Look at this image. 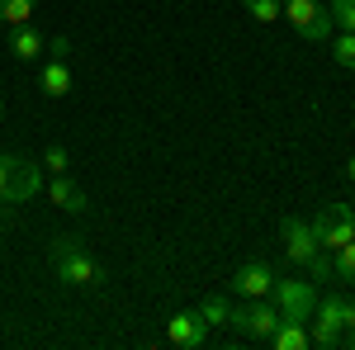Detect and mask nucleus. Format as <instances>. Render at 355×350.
I'll list each match as a JSON object with an SVG mask.
<instances>
[{"mask_svg":"<svg viewBox=\"0 0 355 350\" xmlns=\"http://www.w3.org/2000/svg\"><path fill=\"white\" fill-rule=\"evenodd\" d=\"M275 350H308L313 346V336H308V322H279L270 336Z\"/></svg>","mask_w":355,"mask_h":350,"instance_id":"obj_14","label":"nucleus"},{"mask_svg":"<svg viewBox=\"0 0 355 350\" xmlns=\"http://www.w3.org/2000/svg\"><path fill=\"white\" fill-rule=\"evenodd\" d=\"M33 19V0H0V24L5 28H19Z\"/></svg>","mask_w":355,"mask_h":350,"instance_id":"obj_16","label":"nucleus"},{"mask_svg":"<svg viewBox=\"0 0 355 350\" xmlns=\"http://www.w3.org/2000/svg\"><path fill=\"white\" fill-rule=\"evenodd\" d=\"M246 15L251 19H261V24H275V19H284V0H242Z\"/></svg>","mask_w":355,"mask_h":350,"instance_id":"obj_18","label":"nucleus"},{"mask_svg":"<svg viewBox=\"0 0 355 350\" xmlns=\"http://www.w3.org/2000/svg\"><path fill=\"white\" fill-rule=\"evenodd\" d=\"M43 185L38 166L24 157H0V204H28Z\"/></svg>","mask_w":355,"mask_h":350,"instance_id":"obj_3","label":"nucleus"},{"mask_svg":"<svg viewBox=\"0 0 355 350\" xmlns=\"http://www.w3.org/2000/svg\"><path fill=\"white\" fill-rule=\"evenodd\" d=\"M341 346H355V326H346V341H341Z\"/></svg>","mask_w":355,"mask_h":350,"instance_id":"obj_23","label":"nucleus"},{"mask_svg":"<svg viewBox=\"0 0 355 350\" xmlns=\"http://www.w3.org/2000/svg\"><path fill=\"white\" fill-rule=\"evenodd\" d=\"M227 289L237 298H270V289H275V270L266 265V261H246L232 279H227Z\"/></svg>","mask_w":355,"mask_h":350,"instance_id":"obj_10","label":"nucleus"},{"mask_svg":"<svg viewBox=\"0 0 355 350\" xmlns=\"http://www.w3.org/2000/svg\"><path fill=\"white\" fill-rule=\"evenodd\" d=\"M308 336L318 350H336L346 341V322H341V298H318V313L308 317Z\"/></svg>","mask_w":355,"mask_h":350,"instance_id":"obj_8","label":"nucleus"},{"mask_svg":"<svg viewBox=\"0 0 355 350\" xmlns=\"http://www.w3.org/2000/svg\"><path fill=\"white\" fill-rule=\"evenodd\" d=\"M53 270L62 284H76V289H95L105 284V265L85 251V242L76 237H53Z\"/></svg>","mask_w":355,"mask_h":350,"instance_id":"obj_1","label":"nucleus"},{"mask_svg":"<svg viewBox=\"0 0 355 350\" xmlns=\"http://www.w3.org/2000/svg\"><path fill=\"white\" fill-rule=\"evenodd\" d=\"M199 317H204L209 326H227V322H232V303H227L223 294L204 298V303H199Z\"/></svg>","mask_w":355,"mask_h":350,"instance_id":"obj_15","label":"nucleus"},{"mask_svg":"<svg viewBox=\"0 0 355 350\" xmlns=\"http://www.w3.org/2000/svg\"><path fill=\"white\" fill-rule=\"evenodd\" d=\"M308 222H313V232H318L322 251H341V246L355 237V209H351V204H322L318 218H308Z\"/></svg>","mask_w":355,"mask_h":350,"instance_id":"obj_5","label":"nucleus"},{"mask_svg":"<svg viewBox=\"0 0 355 350\" xmlns=\"http://www.w3.org/2000/svg\"><path fill=\"white\" fill-rule=\"evenodd\" d=\"M48 199H53L57 209H67V213H85L90 204H85V189L76 180H67V175H53L48 180Z\"/></svg>","mask_w":355,"mask_h":350,"instance_id":"obj_12","label":"nucleus"},{"mask_svg":"<svg viewBox=\"0 0 355 350\" xmlns=\"http://www.w3.org/2000/svg\"><path fill=\"white\" fill-rule=\"evenodd\" d=\"M331 24H341L346 33H355V0H331Z\"/></svg>","mask_w":355,"mask_h":350,"instance_id":"obj_20","label":"nucleus"},{"mask_svg":"<svg viewBox=\"0 0 355 350\" xmlns=\"http://www.w3.org/2000/svg\"><path fill=\"white\" fill-rule=\"evenodd\" d=\"M43 95L62 100L71 90V38H48V67H43Z\"/></svg>","mask_w":355,"mask_h":350,"instance_id":"obj_9","label":"nucleus"},{"mask_svg":"<svg viewBox=\"0 0 355 350\" xmlns=\"http://www.w3.org/2000/svg\"><path fill=\"white\" fill-rule=\"evenodd\" d=\"M341 322L355 326V303H346V298H341Z\"/></svg>","mask_w":355,"mask_h":350,"instance_id":"obj_22","label":"nucleus"},{"mask_svg":"<svg viewBox=\"0 0 355 350\" xmlns=\"http://www.w3.org/2000/svg\"><path fill=\"white\" fill-rule=\"evenodd\" d=\"M284 19L308 43H327L331 38V10L322 0H284Z\"/></svg>","mask_w":355,"mask_h":350,"instance_id":"obj_6","label":"nucleus"},{"mask_svg":"<svg viewBox=\"0 0 355 350\" xmlns=\"http://www.w3.org/2000/svg\"><path fill=\"white\" fill-rule=\"evenodd\" d=\"M270 298H275V308H279L284 322H308L318 313V289L308 279H275Z\"/></svg>","mask_w":355,"mask_h":350,"instance_id":"obj_4","label":"nucleus"},{"mask_svg":"<svg viewBox=\"0 0 355 350\" xmlns=\"http://www.w3.org/2000/svg\"><path fill=\"white\" fill-rule=\"evenodd\" d=\"M67 161H71L67 147H48V152H43V166H48L53 175H67Z\"/></svg>","mask_w":355,"mask_h":350,"instance_id":"obj_21","label":"nucleus"},{"mask_svg":"<svg viewBox=\"0 0 355 350\" xmlns=\"http://www.w3.org/2000/svg\"><path fill=\"white\" fill-rule=\"evenodd\" d=\"M5 48H10V53L19 57V62H33V57H38L43 48H48V38H43V33H38L33 24H19V28H10Z\"/></svg>","mask_w":355,"mask_h":350,"instance_id":"obj_13","label":"nucleus"},{"mask_svg":"<svg viewBox=\"0 0 355 350\" xmlns=\"http://www.w3.org/2000/svg\"><path fill=\"white\" fill-rule=\"evenodd\" d=\"M166 341L180 350H199L204 341H209V322L199 317V308L194 313H175L171 322H166Z\"/></svg>","mask_w":355,"mask_h":350,"instance_id":"obj_11","label":"nucleus"},{"mask_svg":"<svg viewBox=\"0 0 355 350\" xmlns=\"http://www.w3.org/2000/svg\"><path fill=\"white\" fill-rule=\"evenodd\" d=\"M284 256H289L294 265H303L313 279H327L331 274V256L322 251L313 222H303V218H284Z\"/></svg>","mask_w":355,"mask_h":350,"instance_id":"obj_2","label":"nucleus"},{"mask_svg":"<svg viewBox=\"0 0 355 350\" xmlns=\"http://www.w3.org/2000/svg\"><path fill=\"white\" fill-rule=\"evenodd\" d=\"M0 119H5V100H0Z\"/></svg>","mask_w":355,"mask_h":350,"instance_id":"obj_25","label":"nucleus"},{"mask_svg":"<svg viewBox=\"0 0 355 350\" xmlns=\"http://www.w3.org/2000/svg\"><path fill=\"white\" fill-rule=\"evenodd\" d=\"M331 57H336V67L355 71V33H346V28H341V38L331 43Z\"/></svg>","mask_w":355,"mask_h":350,"instance_id":"obj_19","label":"nucleus"},{"mask_svg":"<svg viewBox=\"0 0 355 350\" xmlns=\"http://www.w3.org/2000/svg\"><path fill=\"white\" fill-rule=\"evenodd\" d=\"M279 322H284V317H279V308H275L270 298H246V308H232V322L227 326H237L251 341H270Z\"/></svg>","mask_w":355,"mask_h":350,"instance_id":"obj_7","label":"nucleus"},{"mask_svg":"<svg viewBox=\"0 0 355 350\" xmlns=\"http://www.w3.org/2000/svg\"><path fill=\"white\" fill-rule=\"evenodd\" d=\"M346 175H351V180H355V157H351V161H346Z\"/></svg>","mask_w":355,"mask_h":350,"instance_id":"obj_24","label":"nucleus"},{"mask_svg":"<svg viewBox=\"0 0 355 350\" xmlns=\"http://www.w3.org/2000/svg\"><path fill=\"white\" fill-rule=\"evenodd\" d=\"M331 274H341V279L355 289V237L341 246V251H331Z\"/></svg>","mask_w":355,"mask_h":350,"instance_id":"obj_17","label":"nucleus"}]
</instances>
